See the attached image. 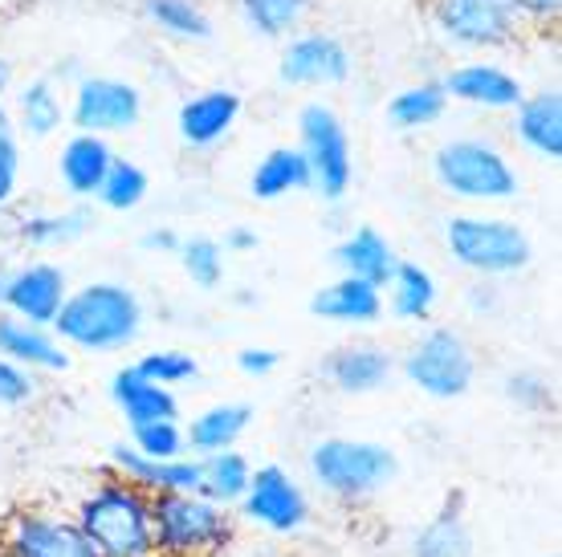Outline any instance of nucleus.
<instances>
[{
	"label": "nucleus",
	"mask_w": 562,
	"mask_h": 557,
	"mask_svg": "<svg viewBox=\"0 0 562 557\" xmlns=\"http://www.w3.org/2000/svg\"><path fill=\"white\" fill-rule=\"evenodd\" d=\"M49 330L61 346L86 350V354L127 350L143 334V302L123 281H86L66 293Z\"/></svg>",
	"instance_id": "obj_1"
},
{
	"label": "nucleus",
	"mask_w": 562,
	"mask_h": 557,
	"mask_svg": "<svg viewBox=\"0 0 562 557\" xmlns=\"http://www.w3.org/2000/svg\"><path fill=\"white\" fill-rule=\"evenodd\" d=\"M74 521L102 557H159L155 554L151 492L131 485L127 476H106L78 504Z\"/></svg>",
	"instance_id": "obj_2"
},
{
	"label": "nucleus",
	"mask_w": 562,
	"mask_h": 557,
	"mask_svg": "<svg viewBox=\"0 0 562 557\" xmlns=\"http://www.w3.org/2000/svg\"><path fill=\"white\" fill-rule=\"evenodd\" d=\"M432 180L440 183L445 195L473 204V208L509 204L521 192L514 159L493 139H481V135H457V139L440 143L432 151Z\"/></svg>",
	"instance_id": "obj_3"
},
{
	"label": "nucleus",
	"mask_w": 562,
	"mask_h": 557,
	"mask_svg": "<svg viewBox=\"0 0 562 557\" xmlns=\"http://www.w3.org/2000/svg\"><path fill=\"white\" fill-rule=\"evenodd\" d=\"M445 249L464 273L481 281L514 277L535 261V240L526 228L506 216H485V212H457L445 220Z\"/></svg>",
	"instance_id": "obj_4"
},
{
	"label": "nucleus",
	"mask_w": 562,
	"mask_h": 557,
	"mask_svg": "<svg viewBox=\"0 0 562 557\" xmlns=\"http://www.w3.org/2000/svg\"><path fill=\"white\" fill-rule=\"evenodd\" d=\"M310 476L323 488L326 497L347 504L371 501L375 492L392 485L400 473V461L387 444L375 440H347V435H330L310 447Z\"/></svg>",
	"instance_id": "obj_5"
},
{
	"label": "nucleus",
	"mask_w": 562,
	"mask_h": 557,
	"mask_svg": "<svg viewBox=\"0 0 562 557\" xmlns=\"http://www.w3.org/2000/svg\"><path fill=\"white\" fill-rule=\"evenodd\" d=\"M155 554L204 557L233 542V516L204 492H159L151 497Z\"/></svg>",
	"instance_id": "obj_6"
},
{
	"label": "nucleus",
	"mask_w": 562,
	"mask_h": 557,
	"mask_svg": "<svg viewBox=\"0 0 562 557\" xmlns=\"http://www.w3.org/2000/svg\"><path fill=\"white\" fill-rule=\"evenodd\" d=\"M297 151L310 168V192L326 204H342L355 183V147L342 114L330 102H306L297 111Z\"/></svg>",
	"instance_id": "obj_7"
},
{
	"label": "nucleus",
	"mask_w": 562,
	"mask_h": 557,
	"mask_svg": "<svg viewBox=\"0 0 562 557\" xmlns=\"http://www.w3.org/2000/svg\"><path fill=\"white\" fill-rule=\"evenodd\" d=\"M428 21L449 49L473 57L506 54L526 37L506 0H428Z\"/></svg>",
	"instance_id": "obj_8"
},
{
	"label": "nucleus",
	"mask_w": 562,
	"mask_h": 557,
	"mask_svg": "<svg viewBox=\"0 0 562 557\" xmlns=\"http://www.w3.org/2000/svg\"><path fill=\"white\" fill-rule=\"evenodd\" d=\"M66 123L86 135H127L143 123V90L114 73H82L66 94Z\"/></svg>",
	"instance_id": "obj_9"
},
{
	"label": "nucleus",
	"mask_w": 562,
	"mask_h": 557,
	"mask_svg": "<svg viewBox=\"0 0 562 557\" xmlns=\"http://www.w3.org/2000/svg\"><path fill=\"white\" fill-rule=\"evenodd\" d=\"M404 375L428 399H461L477 378V359L457 330L436 326L412 342L408 359H404Z\"/></svg>",
	"instance_id": "obj_10"
},
{
	"label": "nucleus",
	"mask_w": 562,
	"mask_h": 557,
	"mask_svg": "<svg viewBox=\"0 0 562 557\" xmlns=\"http://www.w3.org/2000/svg\"><path fill=\"white\" fill-rule=\"evenodd\" d=\"M355 73L351 45L330 29H297L281 45L278 78L290 90H335L347 86Z\"/></svg>",
	"instance_id": "obj_11"
},
{
	"label": "nucleus",
	"mask_w": 562,
	"mask_h": 557,
	"mask_svg": "<svg viewBox=\"0 0 562 557\" xmlns=\"http://www.w3.org/2000/svg\"><path fill=\"white\" fill-rule=\"evenodd\" d=\"M240 513L261 530L290 537V533L306 530L310 501L302 485L281 464H266V468H254V476H249V488L240 497Z\"/></svg>",
	"instance_id": "obj_12"
},
{
	"label": "nucleus",
	"mask_w": 562,
	"mask_h": 557,
	"mask_svg": "<svg viewBox=\"0 0 562 557\" xmlns=\"http://www.w3.org/2000/svg\"><path fill=\"white\" fill-rule=\"evenodd\" d=\"M445 94L449 102H461V106H473V111L485 114H509L526 98V86L514 70H506L502 61L493 57H469V61H457L445 78Z\"/></svg>",
	"instance_id": "obj_13"
},
{
	"label": "nucleus",
	"mask_w": 562,
	"mask_h": 557,
	"mask_svg": "<svg viewBox=\"0 0 562 557\" xmlns=\"http://www.w3.org/2000/svg\"><path fill=\"white\" fill-rule=\"evenodd\" d=\"M70 293V277L66 269L54 261H29L4 273V289H0V306L4 314H13L33 326H54L57 309Z\"/></svg>",
	"instance_id": "obj_14"
},
{
	"label": "nucleus",
	"mask_w": 562,
	"mask_h": 557,
	"mask_svg": "<svg viewBox=\"0 0 562 557\" xmlns=\"http://www.w3.org/2000/svg\"><path fill=\"white\" fill-rule=\"evenodd\" d=\"M4 557H102L82 525L61 513H21L4 533Z\"/></svg>",
	"instance_id": "obj_15"
},
{
	"label": "nucleus",
	"mask_w": 562,
	"mask_h": 557,
	"mask_svg": "<svg viewBox=\"0 0 562 557\" xmlns=\"http://www.w3.org/2000/svg\"><path fill=\"white\" fill-rule=\"evenodd\" d=\"M245 111V98L228 86H212L200 94L183 98L180 111H176V130H180L183 147L192 151H212L233 135V126L240 123Z\"/></svg>",
	"instance_id": "obj_16"
},
{
	"label": "nucleus",
	"mask_w": 562,
	"mask_h": 557,
	"mask_svg": "<svg viewBox=\"0 0 562 557\" xmlns=\"http://www.w3.org/2000/svg\"><path fill=\"white\" fill-rule=\"evenodd\" d=\"M111 468L119 476H127L131 485H139L143 492H200V456H176V461H151L139 447H131L127 440L111 447Z\"/></svg>",
	"instance_id": "obj_17"
},
{
	"label": "nucleus",
	"mask_w": 562,
	"mask_h": 557,
	"mask_svg": "<svg viewBox=\"0 0 562 557\" xmlns=\"http://www.w3.org/2000/svg\"><path fill=\"white\" fill-rule=\"evenodd\" d=\"M395 375V359L375 342H351L338 346L323 359V378L342 395H371V390L387 387Z\"/></svg>",
	"instance_id": "obj_18"
},
{
	"label": "nucleus",
	"mask_w": 562,
	"mask_h": 557,
	"mask_svg": "<svg viewBox=\"0 0 562 557\" xmlns=\"http://www.w3.org/2000/svg\"><path fill=\"white\" fill-rule=\"evenodd\" d=\"M514 139L530 155L559 163L562 159V90H535L514 106Z\"/></svg>",
	"instance_id": "obj_19"
},
{
	"label": "nucleus",
	"mask_w": 562,
	"mask_h": 557,
	"mask_svg": "<svg viewBox=\"0 0 562 557\" xmlns=\"http://www.w3.org/2000/svg\"><path fill=\"white\" fill-rule=\"evenodd\" d=\"M111 163H114L111 139L74 130L70 139L61 143V151H57V180H61L66 195H74V200H94L102 180H106V171H111Z\"/></svg>",
	"instance_id": "obj_20"
},
{
	"label": "nucleus",
	"mask_w": 562,
	"mask_h": 557,
	"mask_svg": "<svg viewBox=\"0 0 562 557\" xmlns=\"http://www.w3.org/2000/svg\"><path fill=\"white\" fill-rule=\"evenodd\" d=\"M383 289L380 285H367L359 277H342L323 285V289L310 297V314L323 321H338V326H371L383 318Z\"/></svg>",
	"instance_id": "obj_21"
},
{
	"label": "nucleus",
	"mask_w": 562,
	"mask_h": 557,
	"mask_svg": "<svg viewBox=\"0 0 562 557\" xmlns=\"http://www.w3.org/2000/svg\"><path fill=\"white\" fill-rule=\"evenodd\" d=\"M0 354L25 371H70V350L57 342L49 326H33L13 314H0Z\"/></svg>",
	"instance_id": "obj_22"
},
{
	"label": "nucleus",
	"mask_w": 562,
	"mask_h": 557,
	"mask_svg": "<svg viewBox=\"0 0 562 557\" xmlns=\"http://www.w3.org/2000/svg\"><path fill=\"white\" fill-rule=\"evenodd\" d=\"M335 265L342 277H359L367 281V285H387V277L395 273V265H400V257H395L392 240L383 237L380 228H371V224H363V228H355V232H347V237L335 245Z\"/></svg>",
	"instance_id": "obj_23"
},
{
	"label": "nucleus",
	"mask_w": 562,
	"mask_h": 557,
	"mask_svg": "<svg viewBox=\"0 0 562 557\" xmlns=\"http://www.w3.org/2000/svg\"><path fill=\"white\" fill-rule=\"evenodd\" d=\"M13 111L16 135H29V139H54L57 130L66 126V90L57 86V78H33L16 90V102L9 106Z\"/></svg>",
	"instance_id": "obj_24"
},
{
	"label": "nucleus",
	"mask_w": 562,
	"mask_h": 557,
	"mask_svg": "<svg viewBox=\"0 0 562 557\" xmlns=\"http://www.w3.org/2000/svg\"><path fill=\"white\" fill-rule=\"evenodd\" d=\"M111 399L131 423H155V419H180V399L171 387H159L147 375H139L135 366L114 371L111 378Z\"/></svg>",
	"instance_id": "obj_25"
},
{
	"label": "nucleus",
	"mask_w": 562,
	"mask_h": 557,
	"mask_svg": "<svg viewBox=\"0 0 562 557\" xmlns=\"http://www.w3.org/2000/svg\"><path fill=\"white\" fill-rule=\"evenodd\" d=\"M249 192L261 200V204H278L285 195L310 192V168L302 151L281 143V147H269L261 159H257L254 175H249Z\"/></svg>",
	"instance_id": "obj_26"
},
{
	"label": "nucleus",
	"mask_w": 562,
	"mask_h": 557,
	"mask_svg": "<svg viewBox=\"0 0 562 557\" xmlns=\"http://www.w3.org/2000/svg\"><path fill=\"white\" fill-rule=\"evenodd\" d=\"M436 302H440V285H436L432 269L416 265V261H400L383 285V306L400 321H428L436 314Z\"/></svg>",
	"instance_id": "obj_27"
},
{
	"label": "nucleus",
	"mask_w": 562,
	"mask_h": 557,
	"mask_svg": "<svg viewBox=\"0 0 562 557\" xmlns=\"http://www.w3.org/2000/svg\"><path fill=\"white\" fill-rule=\"evenodd\" d=\"M249 423H254V407L249 403H212L183 428V440L196 456H212V452L237 447L240 435L249 432Z\"/></svg>",
	"instance_id": "obj_28"
},
{
	"label": "nucleus",
	"mask_w": 562,
	"mask_h": 557,
	"mask_svg": "<svg viewBox=\"0 0 562 557\" xmlns=\"http://www.w3.org/2000/svg\"><path fill=\"white\" fill-rule=\"evenodd\" d=\"M240 25L261 42H285L297 29H306V16L314 13V0H233Z\"/></svg>",
	"instance_id": "obj_29"
},
{
	"label": "nucleus",
	"mask_w": 562,
	"mask_h": 557,
	"mask_svg": "<svg viewBox=\"0 0 562 557\" xmlns=\"http://www.w3.org/2000/svg\"><path fill=\"white\" fill-rule=\"evenodd\" d=\"M143 16L168 42H180V45H204L216 33L204 0H143Z\"/></svg>",
	"instance_id": "obj_30"
},
{
	"label": "nucleus",
	"mask_w": 562,
	"mask_h": 557,
	"mask_svg": "<svg viewBox=\"0 0 562 557\" xmlns=\"http://www.w3.org/2000/svg\"><path fill=\"white\" fill-rule=\"evenodd\" d=\"M412 557H473V530L464 521L461 504L449 501L432 521L412 533Z\"/></svg>",
	"instance_id": "obj_31"
},
{
	"label": "nucleus",
	"mask_w": 562,
	"mask_h": 557,
	"mask_svg": "<svg viewBox=\"0 0 562 557\" xmlns=\"http://www.w3.org/2000/svg\"><path fill=\"white\" fill-rule=\"evenodd\" d=\"M449 111V94L440 82H412L387 98V123L400 130H424L436 126Z\"/></svg>",
	"instance_id": "obj_32"
},
{
	"label": "nucleus",
	"mask_w": 562,
	"mask_h": 557,
	"mask_svg": "<svg viewBox=\"0 0 562 557\" xmlns=\"http://www.w3.org/2000/svg\"><path fill=\"white\" fill-rule=\"evenodd\" d=\"M249 476H254V464L240 456L237 447H225V452H212V456H200V492L216 504H240L245 488H249Z\"/></svg>",
	"instance_id": "obj_33"
},
{
	"label": "nucleus",
	"mask_w": 562,
	"mask_h": 557,
	"mask_svg": "<svg viewBox=\"0 0 562 557\" xmlns=\"http://www.w3.org/2000/svg\"><path fill=\"white\" fill-rule=\"evenodd\" d=\"M90 232V212L66 208V212H33L21 220L16 237L29 249H66L74 240H82Z\"/></svg>",
	"instance_id": "obj_34"
},
{
	"label": "nucleus",
	"mask_w": 562,
	"mask_h": 557,
	"mask_svg": "<svg viewBox=\"0 0 562 557\" xmlns=\"http://www.w3.org/2000/svg\"><path fill=\"white\" fill-rule=\"evenodd\" d=\"M147 192H151V180H147V171L139 168V163H131V159H123V155H114L111 171H106V180H102L99 187V200L106 212H135L147 200Z\"/></svg>",
	"instance_id": "obj_35"
},
{
	"label": "nucleus",
	"mask_w": 562,
	"mask_h": 557,
	"mask_svg": "<svg viewBox=\"0 0 562 557\" xmlns=\"http://www.w3.org/2000/svg\"><path fill=\"white\" fill-rule=\"evenodd\" d=\"M176 257H180L188 281L200 289H216L225 281V245L216 237H188Z\"/></svg>",
	"instance_id": "obj_36"
},
{
	"label": "nucleus",
	"mask_w": 562,
	"mask_h": 557,
	"mask_svg": "<svg viewBox=\"0 0 562 557\" xmlns=\"http://www.w3.org/2000/svg\"><path fill=\"white\" fill-rule=\"evenodd\" d=\"M131 447H139L151 461H176L188 452L180 419H155V423H131Z\"/></svg>",
	"instance_id": "obj_37"
},
{
	"label": "nucleus",
	"mask_w": 562,
	"mask_h": 557,
	"mask_svg": "<svg viewBox=\"0 0 562 557\" xmlns=\"http://www.w3.org/2000/svg\"><path fill=\"white\" fill-rule=\"evenodd\" d=\"M131 366L151 378V383H159V387H183V383H192L200 375V363L188 350H151V354H143L139 363Z\"/></svg>",
	"instance_id": "obj_38"
},
{
	"label": "nucleus",
	"mask_w": 562,
	"mask_h": 557,
	"mask_svg": "<svg viewBox=\"0 0 562 557\" xmlns=\"http://www.w3.org/2000/svg\"><path fill=\"white\" fill-rule=\"evenodd\" d=\"M502 390H506L509 403L521 407V411H547L554 403V390H550V383L538 371H509Z\"/></svg>",
	"instance_id": "obj_39"
},
{
	"label": "nucleus",
	"mask_w": 562,
	"mask_h": 557,
	"mask_svg": "<svg viewBox=\"0 0 562 557\" xmlns=\"http://www.w3.org/2000/svg\"><path fill=\"white\" fill-rule=\"evenodd\" d=\"M37 395V378L21 363L0 354V407H25Z\"/></svg>",
	"instance_id": "obj_40"
},
{
	"label": "nucleus",
	"mask_w": 562,
	"mask_h": 557,
	"mask_svg": "<svg viewBox=\"0 0 562 557\" xmlns=\"http://www.w3.org/2000/svg\"><path fill=\"white\" fill-rule=\"evenodd\" d=\"M21 187V135L4 130L0 135V208H9Z\"/></svg>",
	"instance_id": "obj_41"
},
{
	"label": "nucleus",
	"mask_w": 562,
	"mask_h": 557,
	"mask_svg": "<svg viewBox=\"0 0 562 557\" xmlns=\"http://www.w3.org/2000/svg\"><path fill=\"white\" fill-rule=\"evenodd\" d=\"M506 4L526 29H550L562 16V0H506Z\"/></svg>",
	"instance_id": "obj_42"
},
{
	"label": "nucleus",
	"mask_w": 562,
	"mask_h": 557,
	"mask_svg": "<svg viewBox=\"0 0 562 557\" xmlns=\"http://www.w3.org/2000/svg\"><path fill=\"white\" fill-rule=\"evenodd\" d=\"M281 366V354L269 346H245L237 354V371L249 378H269Z\"/></svg>",
	"instance_id": "obj_43"
},
{
	"label": "nucleus",
	"mask_w": 562,
	"mask_h": 557,
	"mask_svg": "<svg viewBox=\"0 0 562 557\" xmlns=\"http://www.w3.org/2000/svg\"><path fill=\"white\" fill-rule=\"evenodd\" d=\"M183 237L176 228H151V232H143V249L147 252H180Z\"/></svg>",
	"instance_id": "obj_44"
},
{
	"label": "nucleus",
	"mask_w": 562,
	"mask_h": 557,
	"mask_svg": "<svg viewBox=\"0 0 562 557\" xmlns=\"http://www.w3.org/2000/svg\"><path fill=\"white\" fill-rule=\"evenodd\" d=\"M221 245H225V252H254L261 240H257V228H245V224H237V228H228Z\"/></svg>",
	"instance_id": "obj_45"
},
{
	"label": "nucleus",
	"mask_w": 562,
	"mask_h": 557,
	"mask_svg": "<svg viewBox=\"0 0 562 557\" xmlns=\"http://www.w3.org/2000/svg\"><path fill=\"white\" fill-rule=\"evenodd\" d=\"M469 293H473V297H469V302H473V309H477V314H481V309H485V314H490V309L497 306V293H493L490 285H473V289H469Z\"/></svg>",
	"instance_id": "obj_46"
},
{
	"label": "nucleus",
	"mask_w": 562,
	"mask_h": 557,
	"mask_svg": "<svg viewBox=\"0 0 562 557\" xmlns=\"http://www.w3.org/2000/svg\"><path fill=\"white\" fill-rule=\"evenodd\" d=\"M9 86H13V66H9L4 54H0V98L9 94Z\"/></svg>",
	"instance_id": "obj_47"
},
{
	"label": "nucleus",
	"mask_w": 562,
	"mask_h": 557,
	"mask_svg": "<svg viewBox=\"0 0 562 557\" xmlns=\"http://www.w3.org/2000/svg\"><path fill=\"white\" fill-rule=\"evenodd\" d=\"M4 130H16V126H13V111H9V102L0 98V135H4Z\"/></svg>",
	"instance_id": "obj_48"
}]
</instances>
